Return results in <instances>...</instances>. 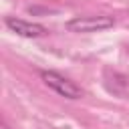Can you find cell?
<instances>
[{
	"instance_id": "1",
	"label": "cell",
	"mask_w": 129,
	"mask_h": 129,
	"mask_svg": "<svg viewBox=\"0 0 129 129\" xmlns=\"http://www.w3.org/2000/svg\"><path fill=\"white\" fill-rule=\"evenodd\" d=\"M40 79L44 81L46 87H50L54 93H58L64 99H81L83 97V89L56 71H40Z\"/></svg>"
},
{
	"instance_id": "2",
	"label": "cell",
	"mask_w": 129,
	"mask_h": 129,
	"mask_svg": "<svg viewBox=\"0 0 129 129\" xmlns=\"http://www.w3.org/2000/svg\"><path fill=\"white\" fill-rule=\"evenodd\" d=\"M115 26L113 16H77L67 22V30L71 32H101Z\"/></svg>"
},
{
	"instance_id": "3",
	"label": "cell",
	"mask_w": 129,
	"mask_h": 129,
	"mask_svg": "<svg viewBox=\"0 0 129 129\" xmlns=\"http://www.w3.org/2000/svg\"><path fill=\"white\" fill-rule=\"evenodd\" d=\"M4 22L12 32H16L18 36H24V38H38V36L46 34V28L42 24H36V22H26V20L14 18V16H8Z\"/></svg>"
}]
</instances>
